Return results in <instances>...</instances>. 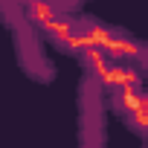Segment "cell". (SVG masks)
<instances>
[{
  "label": "cell",
  "mask_w": 148,
  "mask_h": 148,
  "mask_svg": "<svg viewBox=\"0 0 148 148\" xmlns=\"http://www.w3.org/2000/svg\"><path fill=\"white\" fill-rule=\"evenodd\" d=\"M125 116V122L131 125V131L134 134H145V128H148V105L145 108H136V110H131V113H122Z\"/></svg>",
  "instance_id": "1"
}]
</instances>
